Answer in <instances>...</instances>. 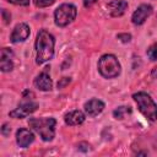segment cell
<instances>
[{"instance_id": "1", "label": "cell", "mask_w": 157, "mask_h": 157, "mask_svg": "<svg viewBox=\"0 0 157 157\" xmlns=\"http://www.w3.org/2000/svg\"><path fill=\"white\" fill-rule=\"evenodd\" d=\"M55 39L52 33L45 29H39L37 33L34 48H36V63L38 65L49 61L54 55Z\"/></svg>"}, {"instance_id": "2", "label": "cell", "mask_w": 157, "mask_h": 157, "mask_svg": "<svg viewBox=\"0 0 157 157\" xmlns=\"http://www.w3.org/2000/svg\"><path fill=\"white\" fill-rule=\"evenodd\" d=\"M29 128H32L43 141H52L55 136L56 120L54 118H29Z\"/></svg>"}, {"instance_id": "3", "label": "cell", "mask_w": 157, "mask_h": 157, "mask_svg": "<svg viewBox=\"0 0 157 157\" xmlns=\"http://www.w3.org/2000/svg\"><path fill=\"white\" fill-rule=\"evenodd\" d=\"M135 103L137 104L139 110L141 114L150 121L157 120V104L151 98V96L146 92H137L132 94Z\"/></svg>"}, {"instance_id": "4", "label": "cell", "mask_w": 157, "mask_h": 157, "mask_svg": "<svg viewBox=\"0 0 157 157\" xmlns=\"http://www.w3.org/2000/svg\"><path fill=\"white\" fill-rule=\"evenodd\" d=\"M97 66H98L99 74L104 78L118 77L120 71H121L120 63L117 59V56L113 55V54H104V55H102L101 59L98 60V65Z\"/></svg>"}, {"instance_id": "5", "label": "cell", "mask_w": 157, "mask_h": 157, "mask_svg": "<svg viewBox=\"0 0 157 157\" xmlns=\"http://www.w3.org/2000/svg\"><path fill=\"white\" fill-rule=\"evenodd\" d=\"M37 108H38V103L34 101V93L27 90L23 92L22 101L18 104V107L16 109L11 110L9 113V115L15 119H22V118H26L27 115L34 113L37 110Z\"/></svg>"}, {"instance_id": "6", "label": "cell", "mask_w": 157, "mask_h": 157, "mask_svg": "<svg viewBox=\"0 0 157 157\" xmlns=\"http://www.w3.org/2000/svg\"><path fill=\"white\" fill-rule=\"evenodd\" d=\"M77 15V9L72 4H61L54 11V21L59 27H66L70 25Z\"/></svg>"}, {"instance_id": "7", "label": "cell", "mask_w": 157, "mask_h": 157, "mask_svg": "<svg viewBox=\"0 0 157 157\" xmlns=\"http://www.w3.org/2000/svg\"><path fill=\"white\" fill-rule=\"evenodd\" d=\"M152 11H153V9H152V6H151L150 4H141V5L134 11V13H132V17H131L132 23L136 25V26L142 25V23L147 20V17L151 16Z\"/></svg>"}, {"instance_id": "8", "label": "cell", "mask_w": 157, "mask_h": 157, "mask_svg": "<svg viewBox=\"0 0 157 157\" xmlns=\"http://www.w3.org/2000/svg\"><path fill=\"white\" fill-rule=\"evenodd\" d=\"M29 33H31V31H29V27L27 23H18L13 28V31L10 36V40L15 44L25 42L29 37Z\"/></svg>"}, {"instance_id": "9", "label": "cell", "mask_w": 157, "mask_h": 157, "mask_svg": "<svg viewBox=\"0 0 157 157\" xmlns=\"http://www.w3.org/2000/svg\"><path fill=\"white\" fill-rule=\"evenodd\" d=\"M34 141V135L31 130L26 128H20L16 132V142L18 147L21 148H27L32 142Z\"/></svg>"}, {"instance_id": "10", "label": "cell", "mask_w": 157, "mask_h": 157, "mask_svg": "<svg viewBox=\"0 0 157 157\" xmlns=\"http://www.w3.org/2000/svg\"><path fill=\"white\" fill-rule=\"evenodd\" d=\"M13 53L10 48H2L0 53V69L4 72H9L13 69Z\"/></svg>"}, {"instance_id": "11", "label": "cell", "mask_w": 157, "mask_h": 157, "mask_svg": "<svg viewBox=\"0 0 157 157\" xmlns=\"http://www.w3.org/2000/svg\"><path fill=\"white\" fill-rule=\"evenodd\" d=\"M33 83H34V86H36L38 90L44 91V92L50 91L52 87H53V81H52V78H50V76H49V74H48V71H42V72L34 78Z\"/></svg>"}, {"instance_id": "12", "label": "cell", "mask_w": 157, "mask_h": 157, "mask_svg": "<svg viewBox=\"0 0 157 157\" xmlns=\"http://www.w3.org/2000/svg\"><path fill=\"white\" fill-rule=\"evenodd\" d=\"M83 108H85V112H86V114L88 117H96V115H98V114H101L103 112L104 103L102 101H99V99L93 98V99H90L88 102H86Z\"/></svg>"}, {"instance_id": "13", "label": "cell", "mask_w": 157, "mask_h": 157, "mask_svg": "<svg viewBox=\"0 0 157 157\" xmlns=\"http://www.w3.org/2000/svg\"><path fill=\"white\" fill-rule=\"evenodd\" d=\"M128 9V2L125 0H113L109 4H107V10L113 17L121 16Z\"/></svg>"}, {"instance_id": "14", "label": "cell", "mask_w": 157, "mask_h": 157, "mask_svg": "<svg viewBox=\"0 0 157 157\" xmlns=\"http://www.w3.org/2000/svg\"><path fill=\"white\" fill-rule=\"evenodd\" d=\"M85 114L81 112V110H71L69 113L65 114L64 117V120L66 123V125H70V126H76V125H80L85 121Z\"/></svg>"}, {"instance_id": "15", "label": "cell", "mask_w": 157, "mask_h": 157, "mask_svg": "<svg viewBox=\"0 0 157 157\" xmlns=\"http://www.w3.org/2000/svg\"><path fill=\"white\" fill-rule=\"evenodd\" d=\"M130 113H131V108H130V107H128V105H120V107H118L117 109H114L113 117H114L115 119H118V120H121V119L125 118V115H128V114H130Z\"/></svg>"}, {"instance_id": "16", "label": "cell", "mask_w": 157, "mask_h": 157, "mask_svg": "<svg viewBox=\"0 0 157 157\" xmlns=\"http://www.w3.org/2000/svg\"><path fill=\"white\" fill-rule=\"evenodd\" d=\"M146 54H147V56H148L150 60L157 61V43H155V44H152L151 47H148Z\"/></svg>"}, {"instance_id": "17", "label": "cell", "mask_w": 157, "mask_h": 157, "mask_svg": "<svg viewBox=\"0 0 157 157\" xmlns=\"http://www.w3.org/2000/svg\"><path fill=\"white\" fill-rule=\"evenodd\" d=\"M37 7H48L55 2V0H33Z\"/></svg>"}, {"instance_id": "18", "label": "cell", "mask_w": 157, "mask_h": 157, "mask_svg": "<svg viewBox=\"0 0 157 157\" xmlns=\"http://www.w3.org/2000/svg\"><path fill=\"white\" fill-rule=\"evenodd\" d=\"M1 15H2L4 23H5V25H9L10 21H11V15H10V12H7L6 9H2V10H1Z\"/></svg>"}, {"instance_id": "19", "label": "cell", "mask_w": 157, "mask_h": 157, "mask_svg": "<svg viewBox=\"0 0 157 157\" xmlns=\"http://www.w3.org/2000/svg\"><path fill=\"white\" fill-rule=\"evenodd\" d=\"M117 37H118V39H120L123 43H128V42L131 40V34H129V33H119Z\"/></svg>"}, {"instance_id": "20", "label": "cell", "mask_w": 157, "mask_h": 157, "mask_svg": "<svg viewBox=\"0 0 157 157\" xmlns=\"http://www.w3.org/2000/svg\"><path fill=\"white\" fill-rule=\"evenodd\" d=\"M10 4L13 5H20V6H28L29 5V0H6Z\"/></svg>"}, {"instance_id": "21", "label": "cell", "mask_w": 157, "mask_h": 157, "mask_svg": "<svg viewBox=\"0 0 157 157\" xmlns=\"http://www.w3.org/2000/svg\"><path fill=\"white\" fill-rule=\"evenodd\" d=\"M70 77H63L59 82H58V88H63V87H65L66 85H69L70 83Z\"/></svg>"}, {"instance_id": "22", "label": "cell", "mask_w": 157, "mask_h": 157, "mask_svg": "<svg viewBox=\"0 0 157 157\" xmlns=\"http://www.w3.org/2000/svg\"><path fill=\"white\" fill-rule=\"evenodd\" d=\"M10 132H11V128L9 126V124H4L2 128H1V134H2L4 136H9Z\"/></svg>"}, {"instance_id": "23", "label": "cell", "mask_w": 157, "mask_h": 157, "mask_svg": "<svg viewBox=\"0 0 157 157\" xmlns=\"http://www.w3.org/2000/svg\"><path fill=\"white\" fill-rule=\"evenodd\" d=\"M96 1L97 0H83V5H85V7H91Z\"/></svg>"}, {"instance_id": "24", "label": "cell", "mask_w": 157, "mask_h": 157, "mask_svg": "<svg viewBox=\"0 0 157 157\" xmlns=\"http://www.w3.org/2000/svg\"><path fill=\"white\" fill-rule=\"evenodd\" d=\"M152 76H153V77L157 76V67H153V70H152Z\"/></svg>"}]
</instances>
